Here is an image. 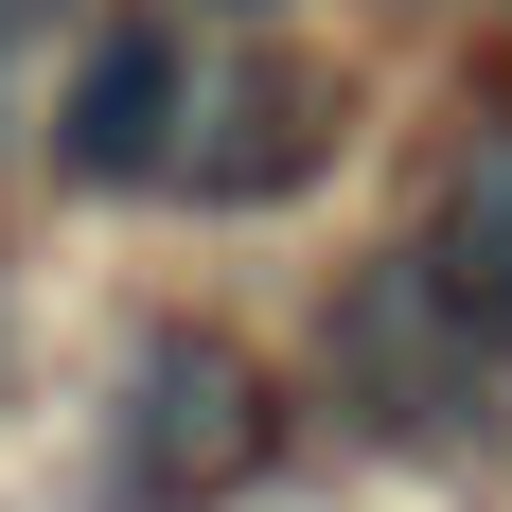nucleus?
<instances>
[{
    "mask_svg": "<svg viewBox=\"0 0 512 512\" xmlns=\"http://www.w3.org/2000/svg\"><path fill=\"white\" fill-rule=\"evenodd\" d=\"M336 159V71H301V53H248V71H212V106H195V212H283Z\"/></svg>",
    "mask_w": 512,
    "mask_h": 512,
    "instance_id": "nucleus-3",
    "label": "nucleus"
},
{
    "mask_svg": "<svg viewBox=\"0 0 512 512\" xmlns=\"http://www.w3.org/2000/svg\"><path fill=\"white\" fill-rule=\"evenodd\" d=\"M424 265H442V301H460L477 336L512 354V106H477V142H460V195H442Z\"/></svg>",
    "mask_w": 512,
    "mask_h": 512,
    "instance_id": "nucleus-5",
    "label": "nucleus"
},
{
    "mask_svg": "<svg viewBox=\"0 0 512 512\" xmlns=\"http://www.w3.org/2000/svg\"><path fill=\"white\" fill-rule=\"evenodd\" d=\"M495 371H512V354L442 301V265H424V248L354 265V301H336V407H354V424H389V442H460Z\"/></svg>",
    "mask_w": 512,
    "mask_h": 512,
    "instance_id": "nucleus-1",
    "label": "nucleus"
},
{
    "mask_svg": "<svg viewBox=\"0 0 512 512\" xmlns=\"http://www.w3.org/2000/svg\"><path fill=\"white\" fill-rule=\"evenodd\" d=\"M265 389L230 354H212V336H142V371H124V477H142V495H177V477H230L265 442Z\"/></svg>",
    "mask_w": 512,
    "mask_h": 512,
    "instance_id": "nucleus-4",
    "label": "nucleus"
},
{
    "mask_svg": "<svg viewBox=\"0 0 512 512\" xmlns=\"http://www.w3.org/2000/svg\"><path fill=\"white\" fill-rule=\"evenodd\" d=\"M195 53L159 36V18H106L89 71L53 89V177H89V195H142V177H177L195 159Z\"/></svg>",
    "mask_w": 512,
    "mask_h": 512,
    "instance_id": "nucleus-2",
    "label": "nucleus"
}]
</instances>
